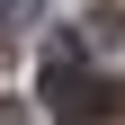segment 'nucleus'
<instances>
[{"instance_id":"1","label":"nucleus","mask_w":125,"mask_h":125,"mask_svg":"<svg viewBox=\"0 0 125 125\" xmlns=\"http://www.w3.org/2000/svg\"><path fill=\"white\" fill-rule=\"evenodd\" d=\"M36 18H45L36 0H0V54H18V36H27Z\"/></svg>"}]
</instances>
